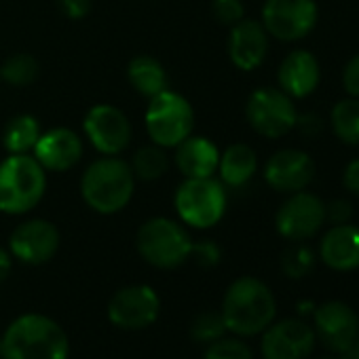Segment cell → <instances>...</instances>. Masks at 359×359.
Listing matches in <instances>:
<instances>
[{"label": "cell", "mask_w": 359, "mask_h": 359, "mask_svg": "<svg viewBox=\"0 0 359 359\" xmlns=\"http://www.w3.org/2000/svg\"><path fill=\"white\" fill-rule=\"evenodd\" d=\"M325 224V201L309 191L287 195L275 214L277 233L290 243H302L315 237Z\"/></svg>", "instance_id": "obj_11"}, {"label": "cell", "mask_w": 359, "mask_h": 359, "mask_svg": "<svg viewBox=\"0 0 359 359\" xmlns=\"http://www.w3.org/2000/svg\"><path fill=\"white\" fill-rule=\"evenodd\" d=\"M135 248L142 260L150 266L171 271L182 266L191 258L193 239L182 222L158 216L140 226L135 235Z\"/></svg>", "instance_id": "obj_5"}, {"label": "cell", "mask_w": 359, "mask_h": 359, "mask_svg": "<svg viewBox=\"0 0 359 359\" xmlns=\"http://www.w3.org/2000/svg\"><path fill=\"white\" fill-rule=\"evenodd\" d=\"M39 62L30 53H15L11 55L3 68H0V79L13 87H28L39 79Z\"/></svg>", "instance_id": "obj_27"}, {"label": "cell", "mask_w": 359, "mask_h": 359, "mask_svg": "<svg viewBox=\"0 0 359 359\" xmlns=\"http://www.w3.org/2000/svg\"><path fill=\"white\" fill-rule=\"evenodd\" d=\"M93 0H60L62 11L70 18V20H83L89 15Z\"/></svg>", "instance_id": "obj_37"}, {"label": "cell", "mask_w": 359, "mask_h": 359, "mask_svg": "<svg viewBox=\"0 0 359 359\" xmlns=\"http://www.w3.org/2000/svg\"><path fill=\"white\" fill-rule=\"evenodd\" d=\"M175 167L184 177H212L218 173L220 150L205 135H189L175 146Z\"/></svg>", "instance_id": "obj_21"}, {"label": "cell", "mask_w": 359, "mask_h": 359, "mask_svg": "<svg viewBox=\"0 0 359 359\" xmlns=\"http://www.w3.org/2000/svg\"><path fill=\"white\" fill-rule=\"evenodd\" d=\"M277 83L283 93H287L292 100H304L311 93L317 91L321 83V66L319 60L306 51L296 49L283 57L277 70Z\"/></svg>", "instance_id": "obj_17"}, {"label": "cell", "mask_w": 359, "mask_h": 359, "mask_svg": "<svg viewBox=\"0 0 359 359\" xmlns=\"http://www.w3.org/2000/svg\"><path fill=\"white\" fill-rule=\"evenodd\" d=\"M203 359H254L250 344L241 336H222L210 344H205Z\"/></svg>", "instance_id": "obj_30"}, {"label": "cell", "mask_w": 359, "mask_h": 359, "mask_svg": "<svg viewBox=\"0 0 359 359\" xmlns=\"http://www.w3.org/2000/svg\"><path fill=\"white\" fill-rule=\"evenodd\" d=\"M338 359H359V338H357L344 353H340Z\"/></svg>", "instance_id": "obj_39"}, {"label": "cell", "mask_w": 359, "mask_h": 359, "mask_svg": "<svg viewBox=\"0 0 359 359\" xmlns=\"http://www.w3.org/2000/svg\"><path fill=\"white\" fill-rule=\"evenodd\" d=\"M146 131L150 140L161 148H175L193 133L195 110L191 102L177 91L165 89L150 97L146 108Z\"/></svg>", "instance_id": "obj_7"}, {"label": "cell", "mask_w": 359, "mask_h": 359, "mask_svg": "<svg viewBox=\"0 0 359 359\" xmlns=\"http://www.w3.org/2000/svg\"><path fill=\"white\" fill-rule=\"evenodd\" d=\"M62 237L53 222L32 218L15 226L9 237V252L15 260L28 266H41L55 258Z\"/></svg>", "instance_id": "obj_12"}, {"label": "cell", "mask_w": 359, "mask_h": 359, "mask_svg": "<svg viewBox=\"0 0 359 359\" xmlns=\"http://www.w3.org/2000/svg\"><path fill=\"white\" fill-rule=\"evenodd\" d=\"M342 187L348 195L359 197V156L346 163L342 171Z\"/></svg>", "instance_id": "obj_35"}, {"label": "cell", "mask_w": 359, "mask_h": 359, "mask_svg": "<svg viewBox=\"0 0 359 359\" xmlns=\"http://www.w3.org/2000/svg\"><path fill=\"white\" fill-rule=\"evenodd\" d=\"M319 359H334V357H319Z\"/></svg>", "instance_id": "obj_41"}, {"label": "cell", "mask_w": 359, "mask_h": 359, "mask_svg": "<svg viewBox=\"0 0 359 359\" xmlns=\"http://www.w3.org/2000/svg\"><path fill=\"white\" fill-rule=\"evenodd\" d=\"M330 125L344 146H359V100L351 95L338 100L330 112Z\"/></svg>", "instance_id": "obj_25"}, {"label": "cell", "mask_w": 359, "mask_h": 359, "mask_svg": "<svg viewBox=\"0 0 359 359\" xmlns=\"http://www.w3.org/2000/svg\"><path fill=\"white\" fill-rule=\"evenodd\" d=\"M41 123L32 114L13 116L3 129V146L9 154H28L41 137Z\"/></svg>", "instance_id": "obj_24"}, {"label": "cell", "mask_w": 359, "mask_h": 359, "mask_svg": "<svg viewBox=\"0 0 359 359\" xmlns=\"http://www.w3.org/2000/svg\"><path fill=\"white\" fill-rule=\"evenodd\" d=\"M317 256L315 252L302 243H292L283 254H281V271L290 279H302L315 269Z\"/></svg>", "instance_id": "obj_28"}, {"label": "cell", "mask_w": 359, "mask_h": 359, "mask_svg": "<svg viewBox=\"0 0 359 359\" xmlns=\"http://www.w3.org/2000/svg\"><path fill=\"white\" fill-rule=\"evenodd\" d=\"M245 116L256 133L277 140L296 129L298 110L294 100L279 87H260L250 95Z\"/></svg>", "instance_id": "obj_8"}, {"label": "cell", "mask_w": 359, "mask_h": 359, "mask_svg": "<svg viewBox=\"0 0 359 359\" xmlns=\"http://www.w3.org/2000/svg\"><path fill=\"white\" fill-rule=\"evenodd\" d=\"M224 334H229V330L224 325L220 311H203L191 323V336L195 342H201V344H210L222 338Z\"/></svg>", "instance_id": "obj_29"}, {"label": "cell", "mask_w": 359, "mask_h": 359, "mask_svg": "<svg viewBox=\"0 0 359 359\" xmlns=\"http://www.w3.org/2000/svg\"><path fill=\"white\" fill-rule=\"evenodd\" d=\"M342 87L346 95L359 100V53L353 55L342 68Z\"/></svg>", "instance_id": "obj_34"}, {"label": "cell", "mask_w": 359, "mask_h": 359, "mask_svg": "<svg viewBox=\"0 0 359 359\" xmlns=\"http://www.w3.org/2000/svg\"><path fill=\"white\" fill-rule=\"evenodd\" d=\"M11 269H13V256L9 250L0 248V283L7 281V277L11 275Z\"/></svg>", "instance_id": "obj_38"}, {"label": "cell", "mask_w": 359, "mask_h": 359, "mask_svg": "<svg viewBox=\"0 0 359 359\" xmlns=\"http://www.w3.org/2000/svg\"><path fill=\"white\" fill-rule=\"evenodd\" d=\"M127 79L129 85L148 100L167 89V72L161 66V62H156L150 55L133 57L127 68Z\"/></svg>", "instance_id": "obj_23"}, {"label": "cell", "mask_w": 359, "mask_h": 359, "mask_svg": "<svg viewBox=\"0 0 359 359\" xmlns=\"http://www.w3.org/2000/svg\"><path fill=\"white\" fill-rule=\"evenodd\" d=\"M131 171L135 177L140 180H158L161 175H165V171L169 169V156L165 152V148L161 146H144L140 150L133 152L131 156Z\"/></svg>", "instance_id": "obj_26"}, {"label": "cell", "mask_w": 359, "mask_h": 359, "mask_svg": "<svg viewBox=\"0 0 359 359\" xmlns=\"http://www.w3.org/2000/svg\"><path fill=\"white\" fill-rule=\"evenodd\" d=\"M319 260L336 271V273H351L359 269V226L334 224L319 241Z\"/></svg>", "instance_id": "obj_20"}, {"label": "cell", "mask_w": 359, "mask_h": 359, "mask_svg": "<svg viewBox=\"0 0 359 359\" xmlns=\"http://www.w3.org/2000/svg\"><path fill=\"white\" fill-rule=\"evenodd\" d=\"M266 184L283 195L306 191L315 180V161L298 148L277 150L264 165Z\"/></svg>", "instance_id": "obj_16"}, {"label": "cell", "mask_w": 359, "mask_h": 359, "mask_svg": "<svg viewBox=\"0 0 359 359\" xmlns=\"http://www.w3.org/2000/svg\"><path fill=\"white\" fill-rule=\"evenodd\" d=\"M269 39L271 36L264 30L262 22L243 18L239 24H235L231 28V36H229V57H231V62L243 72L256 70L266 60Z\"/></svg>", "instance_id": "obj_18"}, {"label": "cell", "mask_w": 359, "mask_h": 359, "mask_svg": "<svg viewBox=\"0 0 359 359\" xmlns=\"http://www.w3.org/2000/svg\"><path fill=\"white\" fill-rule=\"evenodd\" d=\"M70 338L49 315L24 313L3 332V359H68Z\"/></svg>", "instance_id": "obj_2"}, {"label": "cell", "mask_w": 359, "mask_h": 359, "mask_svg": "<svg viewBox=\"0 0 359 359\" xmlns=\"http://www.w3.org/2000/svg\"><path fill=\"white\" fill-rule=\"evenodd\" d=\"M315 338L334 355L344 353L359 338V315L342 300H327L313 311Z\"/></svg>", "instance_id": "obj_13"}, {"label": "cell", "mask_w": 359, "mask_h": 359, "mask_svg": "<svg viewBox=\"0 0 359 359\" xmlns=\"http://www.w3.org/2000/svg\"><path fill=\"white\" fill-rule=\"evenodd\" d=\"M315 348V330L300 317L273 321L260 338L264 359H306Z\"/></svg>", "instance_id": "obj_14"}, {"label": "cell", "mask_w": 359, "mask_h": 359, "mask_svg": "<svg viewBox=\"0 0 359 359\" xmlns=\"http://www.w3.org/2000/svg\"><path fill=\"white\" fill-rule=\"evenodd\" d=\"M258 171L256 150L248 144H233L224 152H220L218 173L220 182L229 189H241L250 184V180Z\"/></svg>", "instance_id": "obj_22"}, {"label": "cell", "mask_w": 359, "mask_h": 359, "mask_svg": "<svg viewBox=\"0 0 359 359\" xmlns=\"http://www.w3.org/2000/svg\"><path fill=\"white\" fill-rule=\"evenodd\" d=\"M135 191V175L127 161L102 156L93 161L81 177L83 201L97 214L112 216L125 210Z\"/></svg>", "instance_id": "obj_3"}, {"label": "cell", "mask_w": 359, "mask_h": 359, "mask_svg": "<svg viewBox=\"0 0 359 359\" xmlns=\"http://www.w3.org/2000/svg\"><path fill=\"white\" fill-rule=\"evenodd\" d=\"M214 9V18L224 24V26H235L245 18V7L243 0H214L212 3Z\"/></svg>", "instance_id": "obj_31"}, {"label": "cell", "mask_w": 359, "mask_h": 359, "mask_svg": "<svg viewBox=\"0 0 359 359\" xmlns=\"http://www.w3.org/2000/svg\"><path fill=\"white\" fill-rule=\"evenodd\" d=\"M220 313L231 334L252 338L262 334L275 321L277 300L262 279L239 277L226 287Z\"/></svg>", "instance_id": "obj_1"}, {"label": "cell", "mask_w": 359, "mask_h": 359, "mask_svg": "<svg viewBox=\"0 0 359 359\" xmlns=\"http://www.w3.org/2000/svg\"><path fill=\"white\" fill-rule=\"evenodd\" d=\"M161 315V298L154 287L133 283L116 290L108 302V319L114 327L137 332L150 327Z\"/></svg>", "instance_id": "obj_10"}, {"label": "cell", "mask_w": 359, "mask_h": 359, "mask_svg": "<svg viewBox=\"0 0 359 359\" xmlns=\"http://www.w3.org/2000/svg\"><path fill=\"white\" fill-rule=\"evenodd\" d=\"M353 218V205L348 199H332L325 203V222L334 224H346Z\"/></svg>", "instance_id": "obj_33"}, {"label": "cell", "mask_w": 359, "mask_h": 359, "mask_svg": "<svg viewBox=\"0 0 359 359\" xmlns=\"http://www.w3.org/2000/svg\"><path fill=\"white\" fill-rule=\"evenodd\" d=\"M32 156L45 167V171H68L83 156V140L68 127H57L41 133Z\"/></svg>", "instance_id": "obj_19"}, {"label": "cell", "mask_w": 359, "mask_h": 359, "mask_svg": "<svg viewBox=\"0 0 359 359\" xmlns=\"http://www.w3.org/2000/svg\"><path fill=\"white\" fill-rule=\"evenodd\" d=\"M191 258L199 264V266H205V269H212L216 266L220 260H222V250L216 241H199L195 243L193 241V252H191Z\"/></svg>", "instance_id": "obj_32"}, {"label": "cell", "mask_w": 359, "mask_h": 359, "mask_svg": "<svg viewBox=\"0 0 359 359\" xmlns=\"http://www.w3.org/2000/svg\"><path fill=\"white\" fill-rule=\"evenodd\" d=\"M47 191L45 167L28 154H9L0 163V212L22 216L32 212Z\"/></svg>", "instance_id": "obj_4"}, {"label": "cell", "mask_w": 359, "mask_h": 359, "mask_svg": "<svg viewBox=\"0 0 359 359\" xmlns=\"http://www.w3.org/2000/svg\"><path fill=\"white\" fill-rule=\"evenodd\" d=\"M87 140L104 156L121 154L131 142V123L123 110L112 104L93 106L83 123Z\"/></svg>", "instance_id": "obj_15"}, {"label": "cell", "mask_w": 359, "mask_h": 359, "mask_svg": "<svg viewBox=\"0 0 359 359\" xmlns=\"http://www.w3.org/2000/svg\"><path fill=\"white\" fill-rule=\"evenodd\" d=\"M226 189L220 180L212 177H187L177 187L173 205L177 218L191 229H212L226 214Z\"/></svg>", "instance_id": "obj_6"}, {"label": "cell", "mask_w": 359, "mask_h": 359, "mask_svg": "<svg viewBox=\"0 0 359 359\" xmlns=\"http://www.w3.org/2000/svg\"><path fill=\"white\" fill-rule=\"evenodd\" d=\"M317 20L315 0H264L260 22L269 36L281 43H298L315 30Z\"/></svg>", "instance_id": "obj_9"}, {"label": "cell", "mask_w": 359, "mask_h": 359, "mask_svg": "<svg viewBox=\"0 0 359 359\" xmlns=\"http://www.w3.org/2000/svg\"><path fill=\"white\" fill-rule=\"evenodd\" d=\"M296 129H298V131H302L304 135L313 137V135H319V133H321V129H323V121H321V116H319V114H315V112H304V114H300V112H298Z\"/></svg>", "instance_id": "obj_36"}, {"label": "cell", "mask_w": 359, "mask_h": 359, "mask_svg": "<svg viewBox=\"0 0 359 359\" xmlns=\"http://www.w3.org/2000/svg\"><path fill=\"white\" fill-rule=\"evenodd\" d=\"M0 359H3V336H0Z\"/></svg>", "instance_id": "obj_40"}]
</instances>
